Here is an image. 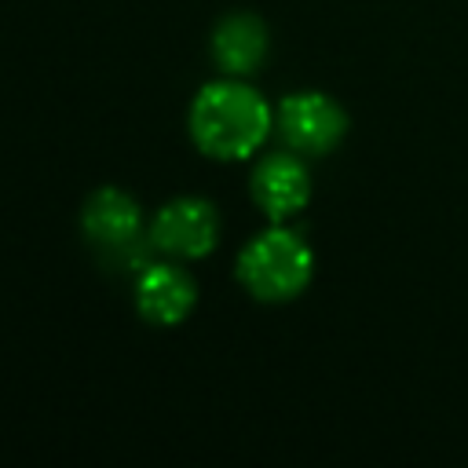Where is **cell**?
Segmentation results:
<instances>
[{
  "label": "cell",
  "instance_id": "obj_1",
  "mask_svg": "<svg viewBox=\"0 0 468 468\" xmlns=\"http://www.w3.org/2000/svg\"><path fill=\"white\" fill-rule=\"evenodd\" d=\"M190 128L201 150L238 161V157H249L267 139L271 110L245 84H208L194 99Z\"/></svg>",
  "mask_w": 468,
  "mask_h": 468
},
{
  "label": "cell",
  "instance_id": "obj_2",
  "mask_svg": "<svg viewBox=\"0 0 468 468\" xmlns=\"http://www.w3.org/2000/svg\"><path fill=\"white\" fill-rule=\"evenodd\" d=\"M238 274L263 300L296 296L311 278V249L292 230H263L245 245Z\"/></svg>",
  "mask_w": 468,
  "mask_h": 468
},
{
  "label": "cell",
  "instance_id": "obj_3",
  "mask_svg": "<svg viewBox=\"0 0 468 468\" xmlns=\"http://www.w3.org/2000/svg\"><path fill=\"white\" fill-rule=\"evenodd\" d=\"M84 230L95 241V249L110 263H124L132 271H143L150 260V245L143 238V216L135 201L113 186L99 190L84 208Z\"/></svg>",
  "mask_w": 468,
  "mask_h": 468
},
{
  "label": "cell",
  "instance_id": "obj_4",
  "mask_svg": "<svg viewBox=\"0 0 468 468\" xmlns=\"http://www.w3.org/2000/svg\"><path fill=\"white\" fill-rule=\"evenodd\" d=\"M278 124H282V135L300 146V150H329L340 135H344V113L333 99L325 95H314V91H300V95H289L278 110Z\"/></svg>",
  "mask_w": 468,
  "mask_h": 468
},
{
  "label": "cell",
  "instance_id": "obj_5",
  "mask_svg": "<svg viewBox=\"0 0 468 468\" xmlns=\"http://www.w3.org/2000/svg\"><path fill=\"white\" fill-rule=\"evenodd\" d=\"M150 238L165 252L205 256L216 245V212L205 201H194V197L172 201L157 212V219L150 227Z\"/></svg>",
  "mask_w": 468,
  "mask_h": 468
},
{
  "label": "cell",
  "instance_id": "obj_6",
  "mask_svg": "<svg viewBox=\"0 0 468 468\" xmlns=\"http://www.w3.org/2000/svg\"><path fill=\"white\" fill-rule=\"evenodd\" d=\"M139 307L161 325H176L194 307V282L172 263H146L139 271Z\"/></svg>",
  "mask_w": 468,
  "mask_h": 468
},
{
  "label": "cell",
  "instance_id": "obj_7",
  "mask_svg": "<svg viewBox=\"0 0 468 468\" xmlns=\"http://www.w3.org/2000/svg\"><path fill=\"white\" fill-rule=\"evenodd\" d=\"M252 190H256V201L271 216H289V212L303 208V201H307V172L296 157L278 154L256 168Z\"/></svg>",
  "mask_w": 468,
  "mask_h": 468
},
{
  "label": "cell",
  "instance_id": "obj_8",
  "mask_svg": "<svg viewBox=\"0 0 468 468\" xmlns=\"http://www.w3.org/2000/svg\"><path fill=\"white\" fill-rule=\"evenodd\" d=\"M267 51V33L263 26L252 18V15H230L216 26V37H212V55L219 58L223 69L230 73H249L260 66Z\"/></svg>",
  "mask_w": 468,
  "mask_h": 468
}]
</instances>
